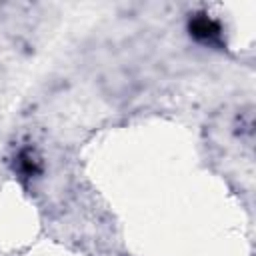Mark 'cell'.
Instances as JSON below:
<instances>
[{
    "label": "cell",
    "instance_id": "obj_1",
    "mask_svg": "<svg viewBox=\"0 0 256 256\" xmlns=\"http://www.w3.org/2000/svg\"><path fill=\"white\" fill-rule=\"evenodd\" d=\"M188 30H190V34H192L196 40L208 42V44L218 42L220 36H222L220 24H218L216 20H212L210 16H206V14H196L194 18H190Z\"/></svg>",
    "mask_w": 256,
    "mask_h": 256
},
{
    "label": "cell",
    "instance_id": "obj_2",
    "mask_svg": "<svg viewBox=\"0 0 256 256\" xmlns=\"http://www.w3.org/2000/svg\"><path fill=\"white\" fill-rule=\"evenodd\" d=\"M20 168H22V172L26 174V176H32V174H36L40 168H38V162L32 158V156H28V154H22L20 156Z\"/></svg>",
    "mask_w": 256,
    "mask_h": 256
}]
</instances>
